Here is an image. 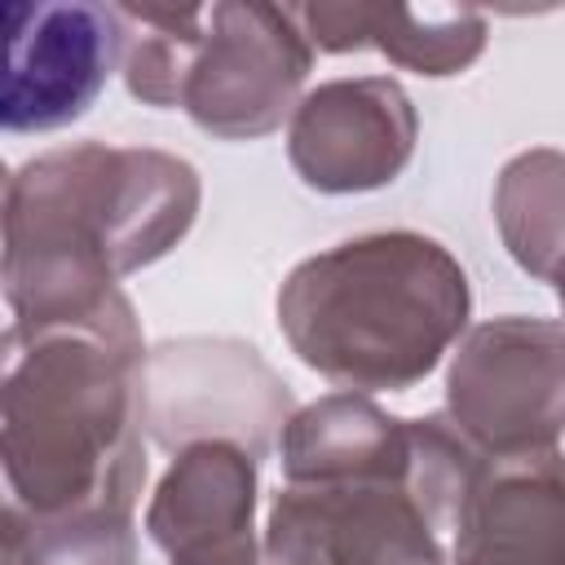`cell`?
<instances>
[{
	"mask_svg": "<svg viewBox=\"0 0 565 565\" xmlns=\"http://www.w3.org/2000/svg\"><path fill=\"white\" fill-rule=\"evenodd\" d=\"M199 203L194 163L154 146L75 141L26 159L0 221L9 318L97 322L132 305L119 278L163 260L194 230Z\"/></svg>",
	"mask_w": 565,
	"mask_h": 565,
	"instance_id": "cell-1",
	"label": "cell"
},
{
	"mask_svg": "<svg viewBox=\"0 0 565 565\" xmlns=\"http://www.w3.org/2000/svg\"><path fill=\"white\" fill-rule=\"evenodd\" d=\"M146 340L137 309L0 327V463L35 516L132 508L146 486Z\"/></svg>",
	"mask_w": 565,
	"mask_h": 565,
	"instance_id": "cell-2",
	"label": "cell"
},
{
	"mask_svg": "<svg viewBox=\"0 0 565 565\" xmlns=\"http://www.w3.org/2000/svg\"><path fill=\"white\" fill-rule=\"evenodd\" d=\"M472 318L463 265L428 234L375 230L305 256L278 287V331L340 393H406Z\"/></svg>",
	"mask_w": 565,
	"mask_h": 565,
	"instance_id": "cell-3",
	"label": "cell"
},
{
	"mask_svg": "<svg viewBox=\"0 0 565 565\" xmlns=\"http://www.w3.org/2000/svg\"><path fill=\"white\" fill-rule=\"evenodd\" d=\"M481 468L441 411L411 419L406 472L278 486L260 565H450Z\"/></svg>",
	"mask_w": 565,
	"mask_h": 565,
	"instance_id": "cell-4",
	"label": "cell"
},
{
	"mask_svg": "<svg viewBox=\"0 0 565 565\" xmlns=\"http://www.w3.org/2000/svg\"><path fill=\"white\" fill-rule=\"evenodd\" d=\"M446 424L481 459L561 450L565 335L556 318L503 313L455 340L446 371Z\"/></svg>",
	"mask_w": 565,
	"mask_h": 565,
	"instance_id": "cell-5",
	"label": "cell"
},
{
	"mask_svg": "<svg viewBox=\"0 0 565 565\" xmlns=\"http://www.w3.org/2000/svg\"><path fill=\"white\" fill-rule=\"evenodd\" d=\"M313 71V49L296 9L199 4L177 106L221 141H256L291 119Z\"/></svg>",
	"mask_w": 565,
	"mask_h": 565,
	"instance_id": "cell-6",
	"label": "cell"
},
{
	"mask_svg": "<svg viewBox=\"0 0 565 565\" xmlns=\"http://www.w3.org/2000/svg\"><path fill=\"white\" fill-rule=\"evenodd\" d=\"M291 411L282 375L243 340L185 335L146 349L141 428L168 455L216 437L265 459Z\"/></svg>",
	"mask_w": 565,
	"mask_h": 565,
	"instance_id": "cell-7",
	"label": "cell"
},
{
	"mask_svg": "<svg viewBox=\"0 0 565 565\" xmlns=\"http://www.w3.org/2000/svg\"><path fill=\"white\" fill-rule=\"evenodd\" d=\"M124 57V18L88 0H0V132H57L93 110Z\"/></svg>",
	"mask_w": 565,
	"mask_h": 565,
	"instance_id": "cell-8",
	"label": "cell"
},
{
	"mask_svg": "<svg viewBox=\"0 0 565 565\" xmlns=\"http://www.w3.org/2000/svg\"><path fill=\"white\" fill-rule=\"evenodd\" d=\"M419 110L388 75L327 79L287 119V159L318 194H366L393 185L415 159Z\"/></svg>",
	"mask_w": 565,
	"mask_h": 565,
	"instance_id": "cell-9",
	"label": "cell"
},
{
	"mask_svg": "<svg viewBox=\"0 0 565 565\" xmlns=\"http://www.w3.org/2000/svg\"><path fill=\"white\" fill-rule=\"evenodd\" d=\"M256 463L234 441H190L172 450L146 503L150 543L177 561L256 539Z\"/></svg>",
	"mask_w": 565,
	"mask_h": 565,
	"instance_id": "cell-10",
	"label": "cell"
},
{
	"mask_svg": "<svg viewBox=\"0 0 565 565\" xmlns=\"http://www.w3.org/2000/svg\"><path fill=\"white\" fill-rule=\"evenodd\" d=\"M309 49H375L393 66L446 79L463 75L490 40V22L468 4H305L296 9Z\"/></svg>",
	"mask_w": 565,
	"mask_h": 565,
	"instance_id": "cell-11",
	"label": "cell"
},
{
	"mask_svg": "<svg viewBox=\"0 0 565 565\" xmlns=\"http://www.w3.org/2000/svg\"><path fill=\"white\" fill-rule=\"evenodd\" d=\"M450 565H565L561 450L486 459Z\"/></svg>",
	"mask_w": 565,
	"mask_h": 565,
	"instance_id": "cell-12",
	"label": "cell"
},
{
	"mask_svg": "<svg viewBox=\"0 0 565 565\" xmlns=\"http://www.w3.org/2000/svg\"><path fill=\"white\" fill-rule=\"evenodd\" d=\"M274 450L287 486L397 477L411 463V419L380 411L362 393H327L287 415Z\"/></svg>",
	"mask_w": 565,
	"mask_h": 565,
	"instance_id": "cell-13",
	"label": "cell"
},
{
	"mask_svg": "<svg viewBox=\"0 0 565 565\" xmlns=\"http://www.w3.org/2000/svg\"><path fill=\"white\" fill-rule=\"evenodd\" d=\"M494 221L512 260L556 282L561 256V154L552 146L516 154L494 185Z\"/></svg>",
	"mask_w": 565,
	"mask_h": 565,
	"instance_id": "cell-14",
	"label": "cell"
},
{
	"mask_svg": "<svg viewBox=\"0 0 565 565\" xmlns=\"http://www.w3.org/2000/svg\"><path fill=\"white\" fill-rule=\"evenodd\" d=\"M26 565H137L132 508L88 503L57 516H35Z\"/></svg>",
	"mask_w": 565,
	"mask_h": 565,
	"instance_id": "cell-15",
	"label": "cell"
},
{
	"mask_svg": "<svg viewBox=\"0 0 565 565\" xmlns=\"http://www.w3.org/2000/svg\"><path fill=\"white\" fill-rule=\"evenodd\" d=\"M31 530H35V512L18 499V490L0 463V565H26Z\"/></svg>",
	"mask_w": 565,
	"mask_h": 565,
	"instance_id": "cell-16",
	"label": "cell"
},
{
	"mask_svg": "<svg viewBox=\"0 0 565 565\" xmlns=\"http://www.w3.org/2000/svg\"><path fill=\"white\" fill-rule=\"evenodd\" d=\"M168 565H260V539L234 543V547H216V552H199V556H177Z\"/></svg>",
	"mask_w": 565,
	"mask_h": 565,
	"instance_id": "cell-17",
	"label": "cell"
},
{
	"mask_svg": "<svg viewBox=\"0 0 565 565\" xmlns=\"http://www.w3.org/2000/svg\"><path fill=\"white\" fill-rule=\"evenodd\" d=\"M9 181H13V172L4 168V159H0V221H4V199H9Z\"/></svg>",
	"mask_w": 565,
	"mask_h": 565,
	"instance_id": "cell-18",
	"label": "cell"
}]
</instances>
